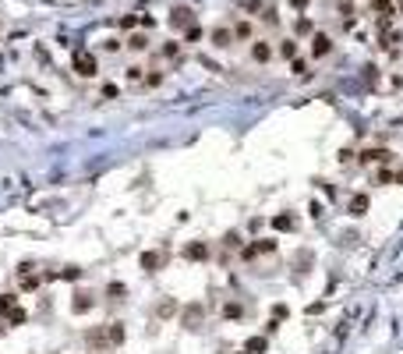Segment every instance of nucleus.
I'll use <instances>...</instances> for the list:
<instances>
[{
	"mask_svg": "<svg viewBox=\"0 0 403 354\" xmlns=\"http://www.w3.org/2000/svg\"><path fill=\"white\" fill-rule=\"evenodd\" d=\"M4 319L11 322V326H21V322H25V312H21V308H18V305H14V308H11V312H7Z\"/></svg>",
	"mask_w": 403,
	"mask_h": 354,
	"instance_id": "cd10ccee",
	"label": "nucleus"
},
{
	"mask_svg": "<svg viewBox=\"0 0 403 354\" xmlns=\"http://www.w3.org/2000/svg\"><path fill=\"white\" fill-rule=\"evenodd\" d=\"M184 39H188V43H198V39H202V28H198V25H188V28H184Z\"/></svg>",
	"mask_w": 403,
	"mask_h": 354,
	"instance_id": "473e14b6",
	"label": "nucleus"
},
{
	"mask_svg": "<svg viewBox=\"0 0 403 354\" xmlns=\"http://www.w3.org/2000/svg\"><path fill=\"white\" fill-rule=\"evenodd\" d=\"M244 11H262V0H241Z\"/></svg>",
	"mask_w": 403,
	"mask_h": 354,
	"instance_id": "58836bf2",
	"label": "nucleus"
},
{
	"mask_svg": "<svg viewBox=\"0 0 403 354\" xmlns=\"http://www.w3.org/2000/svg\"><path fill=\"white\" fill-rule=\"evenodd\" d=\"M396 184H403V170H400V174H396Z\"/></svg>",
	"mask_w": 403,
	"mask_h": 354,
	"instance_id": "79ce46f5",
	"label": "nucleus"
},
{
	"mask_svg": "<svg viewBox=\"0 0 403 354\" xmlns=\"http://www.w3.org/2000/svg\"><path fill=\"white\" fill-rule=\"evenodd\" d=\"M138 25H145V28H152V25H156V18H152V14H142V18H138Z\"/></svg>",
	"mask_w": 403,
	"mask_h": 354,
	"instance_id": "ea45409f",
	"label": "nucleus"
},
{
	"mask_svg": "<svg viewBox=\"0 0 403 354\" xmlns=\"http://www.w3.org/2000/svg\"><path fill=\"white\" fill-rule=\"evenodd\" d=\"M177 53H181V43H173V39H170L167 46H163V57H167V61H173Z\"/></svg>",
	"mask_w": 403,
	"mask_h": 354,
	"instance_id": "7c9ffc66",
	"label": "nucleus"
},
{
	"mask_svg": "<svg viewBox=\"0 0 403 354\" xmlns=\"http://www.w3.org/2000/svg\"><path fill=\"white\" fill-rule=\"evenodd\" d=\"M273 57H276V50H273L269 39H255V43H251V61H255V64H269Z\"/></svg>",
	"mask_w": 403,
	"mask_h": 354,
	"instance_id": "39448f33",
	"label": "nucleus"
},
{
	"mask_svg": "<svg viewBox=\"0 0 403 354\" xmlns=\"http://www.w3.org/2000/svg\"><path fill=\"white\" fill-rule=\"evenodd\" d=\"M241 354H248V351H241Z\"/></svg>",
	"mask_w": 403,
	"mask_h": 354,
	"instance_id": "37998d69",
	"label": "nucleus"
},
{
	"mask_svg": "<svg viewBox=\"0 0 403 354\" xmlns=\"http://www.w3.org/2000/svg\"><path fill=\"white\" fill-rule=\"evenodd\" d=\"M202 312H205L202 305H188V308H184V315H181V322H184L188 330H195L198 322H202Z\"/></svg>",
	"mask_w": 403,
	"mask_h": 354,
	"instance_id": "2eb2a0df",
	"label": "nucleus"
},
{
	"mask_svg": "<svg viewBox=\"0 0 403 354\" xmlns=\"http://www.w3.org/2000/svg\"><path fill=\"white\" fill-rule=\"evenodd\" d=\"M142 82H145V85H148V88H156V85H159V82H163V75H159V71H148V75H145V78H142Z\"/></svg>",
	"mask_w": 403,
	"mask_h": 354,
	"instance_id": "c9c22d12",
	"label": "nucleus"
},
{
	"mask_svg": "<svg viewBox=\"0 0 403 354\" xmlns=\"http://www.w3.org/2000/svg\"><path fill=\"white\" fill-rule=\"evenodd\" d=\"M262 22H265V25H276V22H279L276 7H262Z\"/></svg>",
	"mask_w": 403,
	"mask_h": 354,
	"instance_id": "2f4dec72",
	"label": "nucleus"
},
{
	"mask_svg": "<svg viewBox=\"0 0 403 354\" xmlns=\"http://www.w3.org/2000/svg\"><path fill=\"white\" fill-rule=\"evenodd\" d=\"M124 75H127V82H142V78H145V67H142V64H131Z\"/></svg>",
	"mask_w": 403,
	"mask_h": 354,
	"instance_id": "c85d7f7f",
	"label": "nucleus"
},
{
	"mask_svg": "<svg viewBox=\"0 0 403 354\" xmlns=\"http://www.w3.org/2000/svg\"><path fill=\"white\" fill-rule=\"evenodd\" d=\"M106 340H110L113 347H121V344L127 340V330H124V322H110V326H106Z\"/></svg>",
	"mask_w": 403,
	"mask_h": 354,
	"instance_id": "dca6fc26",
	"label": "nucleus"
},
{
	"mask_svg": "<svg viewBox=\"0 0 403 354\" xmlns=\"http://www.w3.org/2000/svg\"><path fill=\"white\" fill-rule=\"evenodd\" d=\"M106 298L110 301H124L127 298V287L121 284V280H113V284H106Z\"/></svg>",
	"mask_w": 403,
	"mask_h": 354,
	"instance_id": "aec40b11",
	"label": "nucleus"
},
{
	"mask_svg": "<svg viewBox=\"0 0 403 354\" xmlns=\"http://www.w3.org/2000/svg\"><path fill=\"white\" fill-rule=\"evenodd\" d=\"M364 82H368V85L379 82V67H375V64H364Z\"/></svg>",
	"mask_w": 403,
	"mask_h": 354,
	"instance_id": "72a5a7b5",
	"label": "nucleus"
},
{
	"mask_svg": "<svg viewBox=\"0 0 403 354\" xmlns=\"http://www.w3.org/2000/svg\"><path fill=\"white\" fill-rule=\"evenodd\" d=\"M134 25H138V14H124L121 18V28H134Z\"/></svg>",
	"mask_w": 403,
	"mask_h": 354,
	"instance_id": "4c0bfd02",
	"label": "nucleus"
},
{
	"mask_svg": "<svg viewBox=\"0 0 403 354\" xmlns=\"http://www.w3.org/2000/svg\"><path fill=\"white\" fill-rule=\"evenodd\" d=\"M329 53H333V39L325 32H315V36H311V57L322 61V57H329Z\"/></svg>",
	"mask_w": 403,
	"mask_h": 354,
	"instance_id": "0eeeda50",
	"label": "nucleus"
},
{
	"mask_svg": "<svg viewBox=\"0 0 403 354\" xmlns=\"http://www.w3.org/2000/svg\"><path fill=\"white\" fill-rule=\"evenodd\" d=\"M103 96H106V99H117V85H103Z\"/></svg>",
	"mask_w": 403,
	"mask_h": 354,
	"instance_id": "a19ab883",
	"label": "nucleus"
},
{
	"mask_svg": "<svg viewBox=\"0 0 403 354\" xmlns=\"http://www.w3.org/2000/svg\"><path fill=\"white\" fill-rule=\"evenodd\" d=\"M71 71L78 78H96V71H99V57L92 53V50H85V46H78L71 53Z\"/></svg>",
	"mask_w": 403,
	"mask_h": 354,
	"instance_id": "f257e3e1",
	"label": "nucleus"
},
{
	"mask_svg": "<svg viewBox=\"0 0 403 354\" xmlns=\"http://www.w3.org/2000/svg\"><path fill=\"white\" fill-rule=\"evenodd\" d=\"M297 50H301V46H297V36L279 43V57H283V61H294V57H297Z\"/></svg>",
	"mask_w": 403,
	"mask_h": 354,
	"instance_id": "6ab92c4d",
	"label": "nucleus"
},
{
	"mask_svg": "<svg viewBox=\"0 0 403 354\" xmlns=\"http://www.w3.org/2000/svg\"><path fill=\"white\" fill-rule=\"evenodd\" d=\"M368 205H371V199L368 195H361V191H357V195L347 202V216H354V220H361L364 213H368Z\"/></svg>",
	"mask_w": 403,
	"mask_h": 354,
	"instance_id": "1a4fd4ad",
	"label": "nucleus"
},
{
	"mask_svg": "<svg viewBox=\"0 0 403 354\" xmlns=\"http://www.w3.org/2000/svg\"><path fill=\"white\" fill-rule=\"evenodd\" d=\"M251 32H255V28H251V22H248V18H241V22L233 25V39H241V43H244V39H251Z\"/></svg>",
	"mask_w": 403,
	"mask_h": 354,
	"instance_id": "5701e85b",
	"label": "nucleus"
},
{
	"mask_svg": "<svg viewBox=\"0 0 403 354\" xmlns=\"http://www.w3.org/2000/svg\"><path fill=\"white\" fill-rule=\"evenodd\" d=\"M290 71H294L297 78H311V67H308V61H301V57H294V61H290Z\"/></svg>",
	"mask_w": 403,
	"mask_h": 354,
	"instance_id": "393cba45",
	"label": "nucleus"
},
{
	"mask_svg": "<svg viewBox=\"0 0 403 354\" xmlns=\"http://www.w3.org/2000/svg\"><path fill=\"white\" fill-rule=\"evenodd\" d=\"M393 149H361L357 153V163L361 167H368V163H393Z\"/></svg>",
	"mask_w": 403,
	"mask_h": 354,
	"instance_id": "7ed1b4c3",
	"label": "nucleus"
},
{
	"mask_svg": "<svg viewBox=\"0 0 403 354\" xmlns=\"http://www.w3.org/2000/svg\"><path fill=\"white\" fill-rule=\"evenodd\" d=\"M396 43H400V32H396V28H382V39H379V46H382V50H393Z\"/></svg>",
	"mask_w": 403,
	"mask_h": 354,
	"instance_id": "4be33fe9",
	"label": "nucleus"
},
{
	"mask_svg": "<svg viewBox=\"0 0 403 354\" xmlns=\"http://www.w3.org/2000/svg\"><path fill=\"white\" fill-rule=\"evenodd\" d=\"M173 312H177V301H159V308H156V315H159V319H170Z\"/></svg>",
	"mask_w": 403,
	"mask_h": 354,
	"instance_id": "a878e982",
	"label": "nucleus"
},
{
	"mask_svg": "<svg viewBox=\"0 0 403 354\" xmlns=\"http://www.w3.org/2000/svg\"><path fill=\"white\" fill-rule=\"evenodd\" d=\"M92 305H96V294L78 290V294H74V301H71V312L74 315H85V312H92Z\"/></svg>",
	"mask_w": 403,
	"mask_h": 354,
	"instance_id": "6e6552de",
	"label": "nucleus"
},
{
	"mask_svg": "<svg viewBox=\"0 0 403 354\" xmlns=\"http://www.w3.org/2000/svg\"><path fill=\"white\" fill-rule=\"evenodd\" d=\"M57 280H78L82 276V269H78V266H67V269H61V273H53Z\"/></svg>",
	"mask_w": 403,
	"mask_h": 354,
	"instance_id": "c756f323",
	"label": "nucleus"
},
{
	"mask_svg": "<svg viewBox=\"0 0 403 354\" xmlns=\"http://www.w3.org/2000/svg\"><path fill=\"white\" fill-rule=\"evenodd\" d=\"M223 244H227V248H241V234H237V230H230L227 238H223Z\"/></svg>",
	"mask_w": 403,
	"mask_h": 354,
	"instance_id": "f704fd0d",
	"label": "nucleus"
},
{
	"mask_svg": "<svg viewBox=\"0 0 403 354\" xmlns=\"http://www.w3.org/2000/svg\"><path fill=\"white\" fill-rule=\"evenodd\" d=\"M14 305H18V298H14V294H0V315H7Z\"/></svg>",
	"mask_w": 403,
	"mask_h": 354,
	"instance_id": "bb28decb",
	"label": "nucleus"
},
{
	"mask_svg": "<svg viewBox=\"0 0 403 354\" xmlns=\"http://www.w3.org/2000/svg\"><path fill=\"white\" fill-rule=\"evenodd\" d=\"M170 25L173 28H188V25H195V14H191L188 7H173L170 11Z\"/></svg>",
	"mask_w": 403,
	"mask_h": 354,
	"instance_id": "9b49d317",
	"label": "nucleus"
},
{
	"mask_svg": "<svg viewBox=\"0 0 403 354\" xmlns=\"http://www.w3.org/2000/svg\"><path fill=\"white\" fill-rule=\"evenodd\" d=\"M279 248L276 238H258V241H251V244H241V259L251 262V259H258V255H273Z\"/></svg>",
	"mask_w": 403,
	"mask_h": 354,
	"instance_id": "f03ea898",
	"label": "nucleus"
},
{
	"mask_svg": "<svg viewBox=\"0 0 403 354\" xmlns=\"http://www.w3.org/2000/svg\"><path fill=\"white\" fill-rule=\"evenodd\" d=\"M127 50H131V53H145V50H148V36H145V32H134V36L127 39Z\"/></svg>",
	"mask_w": 403,
	"mask_h": 354,
	"instance_id": "a211bd4d",
	"label": "nucleus"
},
{
	"mask_svg": "<svg viewBox=\"0 0 403 354\" xmlns=\"http://www.w3.org/2000/svg\"><path fill=\"white\" fill-rule=\"evenodd\" d=\"M273 230H276V234L297 230V216H294V213H276V216H273Z\"/></svg>",
	"mask_w": 403,
	"mask_h": 354,
	"instance_id": "9d476101",
	"label": "nucleus"
},
{
	"mask_svg": "<svg viewBox=\"0 0 403 354\" xmlns=\"http://www.w3.org/2000/svg\"><path fill=\"white\" fill-rule=\"evenodd\" d=\"M244 315V305H237V301H227V305H223V319H241Z\"/></svg>",
	"mask_w": 403,
	"mask_h": 354,
	"instance_id": "b1692460",
	"label": "nucleus"
},
{
	"mask_svg": "<svg viewBox=\"0 0 403 354\" xmlns=\"http://www.w3.org/2000/svg\"><path fill=\"white\" fill-rule=\"evenodd\" d=\"M244 351H248V354H265V351H269V336H265V333L248 336V340H244Z\"/></svg>",
	"mask_w": 403,
	"mask_h": 354,
	"instance_id": "4468645a",
	"label": "nucleus"
},
{
	"mask_svg": "<svg viewBox=\"0 0 403 354\" xmlns=\"http://www.w3.org/2000/svg\"><path fill=\"white\" fill-rule=\"evenodd\" d=\"M294 36H315V22H311V18H297L294 22Z\"/></svg>",
	"mask_w": 403,
	"mask_h": 354,
	"instance_id": "412c9836",
	"label": "nucleus"
},
{
	"mask_svg": "<svg viewBox=\"0 0 403 354\" xmlns=\"http://www.w3.org/2000/svg\"><path fill=\"white\" fill-rule=\"evenodd\" d=\"M371 181H375L379 188H389V184H396V174H393V167H389V163H382L375 174H371Z\"/></svg>",
	"mask_w": 403,
	"mask_h": 354,
	"instance_id": "ddd939ff",
	"label": "nucleus"
},
{
	"mask_svg": "<svg viewBox=\"0 0 403 354\" xmlns=\"http://www.w3.org/2000/svg\"><path fill=\"white\" fill-rule=\"evenodd\" d=\"M188 262H209V241H191L184 244V252H181Z\"/></svg>",
	"mask_w": 403,
	"mask_h": 354,
	"instance_id": "423d86ee",
	"label": "nucleus"
},
{
	"mask_svg": "<svg viewBox=\"0 0 403 354\" xmlns=\"http://www.w3.org/2000/svg\"><path fill=\"white\" fill-rule=\"evenodd\" d=\"M138 266L145 273H159L163 266H167V252H142L138 255Z\"/></svg>",
	"mask_w": 403,
	"mask_h": 354,
	"instance_id": "20e7f679",
	"label": "nucleus"
},
{
	"mask_svg": "<svg viewBox=\"0 0 403 354\" xmlns=\"http://www.w3.org/2000/svg\"><path fill=\"white\" fill-rule=\"evenodd\" d=\"M371 11H375L379 18H389V22H393V14H396V4H393V0H371Z\"/></svg>",
	"mask_w": 403,
	"mask_h": 354,
	"instance_id": "f3484780",
	"label": "nucleus"
},
{
	"mask_svg": "<svg viewBox=\"0 0 403 354\" xmlns=\"http://www.w3.org/2000/svg\"><path fill=\"white\" fill-rule=\"evenodd\" d=\"M287 315H290V308H287V305H273V319H279V322H283Z\"/></svg>",
	"mask_w": 403,
	"mask_h": 354,
	"instance_id": "e433bc0d",
	"label": "nucleus"
},
{
	"mask_svg": "<svg viewBox=\"0 0 403 354\" xmlns=\"http://www.w3.org/2000/svg\"><path fill=\"white\" fill-rule=\"evenodd\" d=\"M209 39H212V46H230V43H233V28H223V25H216L212 28V32H209Z\"/></svg>",
	"mask_w": 403,
	"mask_h": 354,
	"instance_id": "f8f14e48",
	"label": "nucleus"
}]
</instances>
